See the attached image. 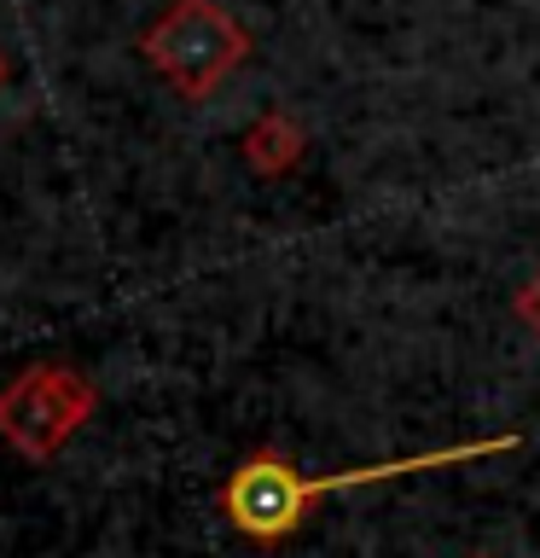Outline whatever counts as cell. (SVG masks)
<instances>
[{"label": "cell", "mask_w": 540, "mask_h": 558, "mask_svg": "<svg viewBox=\"0 0 540 558\" xmlns=\"http://www.w3.org/2000/svg\"><path fill=\"white\" fill-rule=\"evenodd\" d=\"M523 436H482V442H453L435 453H413V460H378V465H348V471H296L285 453L256 448L226 471L221 483V518L233 523L244 541L256 547H279L285 535H296L314 518V506L331 495H348V488L366 483H390V477H413V471H442V465H465V460H488V453H512Z\"/></svg>", "instance_id": "1"}, {"label": "cell", "mask_w": 540, "mask_h": 558, "mask_svg": "<svg viewBox=\"0 0 540 558\" xmlns=\"http://www.w3.org/2000/svg\"><path fill=\"white\" fill-rule=\"evenodd\" d=\"M477 558H488V553H477Z\"/></svg>", "instance_id": "7"}, {"label": "cell", "mask_w": 540, "mask_h": 558, "mask_svg": "<svg viewBox=\"0 0 540 558\" xmlns=\"http://www.w3.org/2000/svg\"><path fill=\"white\" fill-rule=\"evenodd\" d=\"M94 413H99L94 378L70 361H29L17 378L0 384V442L29 465L59 460Z\"/></svg>", "instance_id": "3"}, {"label": "cell", "mask_w": 540, "mask_h": 558, "mask_svg": "<svg viewBox=\"0 0 540 558\" xmlns=\"http://www.w3.org/2000/svg\"><path fill=\"white\" fill-rule=\"evenodd\" d=\"M303 151H308V134H303V122L285 117V111H261L250 129H244V163L256 174H268V181L291 174L303 163Z\"/></svg>", "instance_id": "4"}, {"label": "cell", "mask_w": 540, "mask_h": 558, "mask_svg": "<svg viewBox=\"0 0 540 558\" xmlns=\"http://www.w3.org/2000/svg\"><path fill=\"white\" fill-rule=\"evenodd\" d=\"M512 314H517V326H523V331H535V338H540V268H535L529 279H523V286H517V296H512Z\"/></svg>", "instance_id": "5"}, {"label": "cell", "mask_w": 540, "mask_h": 558, "mask_svg": "<svg viewBox=\"0 0 540 558\" xmlns=\"http://www.w3.org/2000/svg\"><path fill=\"white\" fill-rule=\"evenodd\" d=\"M146 64L181 99H216L226 76L250 59V29L238 24L221 0H169L139 35Z\"/></svg>", "instance_id": "2"}, {"label": "cell", "mask_w": 540, "mask_h": 558, "mask_svg": "<svg viewBox=\"0 0 540 558\" xmlns=\"http://www.w3.org/2000/svg\"><path fill=\"white\" fill-rule=\"evenodd\" d=\"M0 87H7V52H0Z\"/></svg>", "instance_id": "6"}]
</instances>
